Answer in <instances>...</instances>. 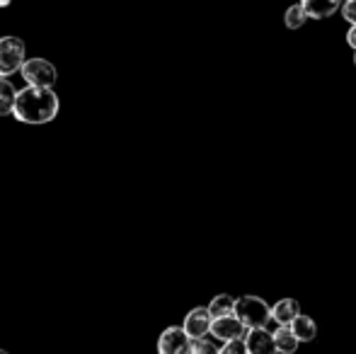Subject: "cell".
I'll list each match as a JSON object with an SVG mask.
<instances>
[{"instance_id":"cell-7","label":"cell","mask_w":356,"mask_h":354,"mask_svg":"<svg viewBox=\"0 0 356 354\" xmlns=\"http://www.w3.org/2000/svg\"><path fill=\"white\" fill-rule=\"evenodd\" d=\"M211 325H213V316L209 313V308H192L184 318V332H187L192 340H204V337L211 332Z\"/></svg>"},{"instance_id":"cell-16","label":"cell","mask_w":356,"mask_h":354,"mask_svg":"<svg viewBox=\"0 0 356 354\" xmlns=\"http://www.w3.org/2000/svg\"><path fill=\"white\" fill-rule=\"evenodd\" d=\"M220 354H250L248 352V342L245 340H230L220 347Z\"/></svg>"},{"instance_id":"cell-6","label":"cell","mask_w":356,"mask_h":354,"mask_svg":"<svg viewBox=\"0 0 356 354\" xmlns=\"http://www.w3.org/2000/svg\"><path fill=\"white\" fill-rule=\"evenodd\" d=\"M248 328L243 325L238 316H225V318H213L211 325V335L220 342H230V340H245L248 337Z\"/></svg>"},{"instance_id":"cell-12","label":"cell","mask_w":356,"mask_h":354,"mask_svg":"<svg viewBox=\"0 0 356 354\" xmlns=\"http://www.w3.org/2000/svg\"><path fill=\"white\" fill-rule=\"evenodd\" d=\"M291 330L296 332V337H298L300 342H310V340H315V335H318V325H315V321L308 316H303V313L291 323Z\"/></svg>"},{"instance_id":"cell-5","label":"cell","mask_w":356,"mask_h":354,"mask_svg":"<svg viewBox=\"0 0 356 354\" xmlns=\"http://www.w3.org/2000/svg\"><path fill=\"white\" fill-rule=\"evenodd\" d=\"M192 342L184 328L170 325L158 340V354H192Z\"/></svg>"},{"instance_id":"cell-2","label":"cell","mask_w":356,"mask_h":354,"mask_svg":"<svg viewBox=\"0 0 356 354\" xmlns=\"http://www.w3.org/2000/svg\"><path fill=\"white\" fill-rule=\"evenodd\" d=\"M233 316H238L248 330H257V328H267L269 323H272V308L267 306L264 298L243 296L235 301Z\"/></svg>"},{"instance_id":"cell-8","label":"cell","mask_w":356,"mask_h":354,"mask_svg":"<svg viewBox=\"0 0 356 354\" xmlns=\"http://www.w3.org/2000/svg\"><path fill=\"white\" fill-rule=\"evenodd\" d=\"M248 352L250 354H279L277 340H274V332H269L267 328H257V330H250L248 337Z\"/></svg>"},{"instance_id":"cell-3","label":"cell","mask_w":356,"mask_h":354,"mask_svg":"<svg viewBox=\"0 0 356 354\" xmlns=\"http://www.w3.org/2000/svg\"><path fill=\"white\" fill-rule=\"evenodd\" d=\"M24 42L19 37H3L0 39V78H8L19 73L24 66Z\"/></svg>"},{"instance_id":"cell-22","label":"cell","mask_w":356,"mask_h":354,"mask_svg":"<svg viewBox=\"0 0 356 354\" xmlns=\"http://www.w3.org/2000/svg\"><path fill=\"white\" fill-rule=\"evenodd\" d=\"M354 63H356V54H354Z\"/></svg>"},{"instance_id":"cell-17","label":"cell","mask_w":356,"mask_h":354,"mask_svg":"<svg viewBox=\"0 0 356 354\" xmlns=\"http://www.w3.org/2000/svg\"><path fill=\"white\" fill-rule=\"evenodd\" d=\"M192 354H220V350L209 340H194L192 342Z\"/></svg>"},{"instance_id":"cell-9","label":"cell","mask_w":356,"mask_h":354,"mask_svg":"<svg viewBox=\"0 0 356 354\" xmlns=\"http://www.w3.org/2000/svg\"><path fill=\"white\" fill-rule=\"evenodd\" d=\"M298 316H300V306L293 298H282V301L272 306V318L279 325H291Z\"/></svg>"},{"instance_id":"cell-1","label":"cell","mask_w":356,"mask_h":354,"mask_svg":"<svg viewBox=\"0 0 356 354\" xmlns=\"http://www.w3.org/2000/svg\"><path fill=\"white\" fill-rule=\"evenodd\" d=\"M58 109H61V99L54 92V88H34L27 86L17 90V99H15L13 117L22 124H49L56 119Z\"/></svg>"},{"instance_id":"cell-19","label":"cell","mask_w":356,"mask_h":354,"mask_svg":"<svg viewBox=\"0 0 356 354\" xmlns=\"http://www.w3.org/2000/svg\"><path fill=\"white\" fill-rule=\"evenodd\" d=\"M347 44H349V47H352V49H356V24H354V27L347 32Z\"/></svg>"},{"instance_id":"cell-10","label":"cell","mask_w":356,"mask_h":354,"mask_svg":"<svg viewBox=\"0 0 356 354\" xmlns=\"http://www.w3.org/2000/svg\"><path fill=\"white\" fill-rule=\"evenodd\" d=\"M339 3H344V0H300V5L305 8L308 17H315V19H325V17H330V15H334Z\"/></svg>"},{"instance_id":"cell-15","label":"cell","mask_w":356,"mask_h":354,"mask_svg":"<svg viewBox=\"0 0 356 354\" xmlns=\"http://www.w3.org/2000/svg\"><path fill=\"white\" fill-rule=\"evenodd\" d=\"M284 22H286V27H289V29H300L305 22H308V13H305V8L300 3L298 5H291V8L286 10Z\"/></svg>"},{"instance_id":"cell-14","label":"cell","mask_w":356,"mask_h":354,"mask_svg":"<svg viewBox=\"0 0 356 354\" xmlns=\"http://www.w3.org/2000/svg\"><path fill=\"white\" fill-rule=\"evenodd\" d=\"M209 313H211L213 318L233 316V313H235V298L228 296V293H218V296L209 303Z\"/></svg>"},{"instance_id":"cell-11","label":"cell","mask_w":356,"mask_h":354,"mask_svg":"<svg viewBox=\"0 0 356 354\" xmlns=\"http://www.w3.org/2000/svg\"><path fill=\"white\" fill-rule=\"evenodd\" d=\"M274 340H277V350L282 354H293L300 345V340L296 337V332L291 330V325H279L277 330H274Z\"/></svg>"},{"instance_id":"cell-18","label":"cell","mask_w":356,"mask_h":354,"mask_svg":"<svg viewBox=\"0 0 356 354\" xmlns=\"http://www.w3.org/2000/svg\"><path fill=\"white\" fill-rule=\"evenodd\" d=\"M342 15L347 22H352V27L356 24V0H344L342 5Z\"/></svg>"},{"instance_id":"cell-20","label":"cell","mask_w":356,"mask_h":354,"mask_svg":"<svg viewBox=\"0 0 356 354\" xmlns=\"http://www.w3.org/2000/svg\"><path fill=\"white\" fill-rule=\"evenodd\" d=\"M10 5V0H0V8H8Z\"/></svg>"},{"instance_id":"cell-13","label":"cell","mask_w":356,"mask_h":354,"mask_svg":"<svg viewBox=\"0 0 356 354\" xmlns=\"http://www.w3.org/2000/svg\"><path fill=\"white\" fill-rule=\"evenodd\" d=\"M15 99H17V90L13 88V83L0 78V117H8L15 109Z\"/></svg>"},{"instance_id":"cell-21","label":"cell","mask_w":356,"mask_h":354,"mask_svg":"<svg viewBox=\"0 0 356 354\" xmlns=\"http://www.w3.org/2000/svg\"><path fill=\"white\" fill-rule=\"evenodd\" d=\"M0 354H10V352H5V350H3V347H0Z\"/></svg>"},{"instance_id":"cell-4","label":"cell","mask_w":356,"mask_h":354,"mask_svg":"<svg viewBox=\"0 0 356 354\" xmlns=\"http://www.w3.org/2000/svg\"><path fill=\"white\" fill-rule=\"evenodd\" d=\"M19 73H22V78L27 81V86H34V88H54L58 81V71L47 58H27Z\"/></svg>"}]
</instances>
